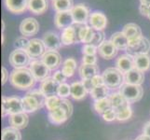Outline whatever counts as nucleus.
Segmentation results:
<instances>
[{"label": "nucleus", "mask_w": 150, "mask_h": 140, "mask_svg": "<svg viewBox=\"0 0 150 140\" xmlns=\"http://www.w3.org/2000/svg\"><path fill=\"white\" fill-rule=\"evenodd\" d=\"M76 65V61L74 58H67L63 63L61 71L63 72L66 77H71L75 74Z\"/></svg>", "instance_id": "32"}, {"label": "nucleus", "mask_w": 150, "mask_h": 140, "mask_svg": "<svg viewBox=\"0 0 150 140\" xmlns=\"http://www.w3.org/2000/svg\"><path fill=\"white\" fill-rule=\"evenodd\" d=\"M103 41H105V34H103V31H100V30H95L93 39H92V41L90 44L93 45L98 48V47H99Z\"/></svg>", "instance_id": "41"}, {"label": "nucleus", "mask_w": 150, "mask_h": 140, "mask_svg": "<svg viewBox=\"0 0 150 140\" xmlns=\"http://www.w3.org/2000/svg\"><path fill=\"white\" fill-rule=\"evenodd\" d=\"M47 0H28V9L37 15H41L48 9Z\"/></svg>", "instance_id": "27"}, {"label": "nucleus", "mask_w": 150, "mask_h": 140, "mask_svg": "<svg viewBox=\"0 0 150 140\" xmlns=\"http://www.w3.org/2000/svg\"><path fill=\"white\" fill-rule=\"evenodd\" d=\"M62 107L66 110L67 114H68V116L70 118L72 116V113H73V105H72V103L67 99H63L62 100Z\"/></svg>", "instance_id": "45"}, {"label": "nucleus", "mask_w": 150, "mask_h": 140, "mask_svg": "<svg viewBox=\"0 0 150 140\" xmlns=\"http://www.w3.org/2000/svg\"><path fill=\"white\" fill-rule=\"evenodd\" d=\"M22 102H23V112L25 113H33L43 107L37 98L28 92L22 98Z\"/></svg>", "instance_id": "15"}, {"label": "nucleus", "mask_w": 150, "mask_h": 140, "mask_svg": "<svg viewBox=\"0 0 150 140\" xmlns=\"http://www.w3.org/2000/svg\"><path fill=\"white\" fill-rule=\"evenodd\" d=\"M1 41H2V44L4 43V35H2V38H1Z\"/></svg>", "instance_id": "55"}, {"label": "nucleus", "mask_w": 150, "mask_h": 140, "mask_svg": "<svg viewBox=\"0 0 150 140\" xmlns=\"http://www.w3.org/2000/svg\"><path fill=\"white\" fill-rule=\"evenodd\" d=\"M149 50H150V42L144 37H141L139 39L130 43L128 49L126 50L127 54L132 57L140 54H148Z\"/></svg>", "instance_id": "6"}, {"label": "nucleus", "mask_w": 150, "mask_h": 140, "mask_svg": "<svg viewBox=\"0 0 150 140\" xmlns=\"http://www.w3.org/2000/svg\"><path fill=\"white\" fill-rule=\"evenodd\" d=\"M87 89L82 81H76L71 84V97L76 101L84 100L88 95Z\"/></svg>", "instance_id": "25"}, {"label": "nucleus", "mask_w": 150, "mask_h": 140, "mask_svg": "<svg viewBox=\"0 0 150 140\" xmlns=\"http://www.w3.org/2000/svg\"><path fill=\"white\" fill-rule=\"evenodd\" d=\"M43 42L46 49L49 50H58L62 46V40L59 35L55 32H47L43 36Z\"/></svg>", "instance_id": "18"}, {"label": "nucleus", "mask_w": 150, "mask_h": 140, "mask_svg": "<svg viewBox=\"0 0 150 140\" xmlns=\"http://www.w3.org/2000/svg\"><path fill=\"white\" fill-rule=\"evenodd\" d=\"M82 82H83L85 88L89 92H91L92 90H93L94 86H93V83H92V81H91V80H82Z\"/></svg>", "instance_id": "48"}, {"label": "nucleus", "mask_w": 150, "mask_h": 140, "mask_svg": "<svg viewBox=\"0 0 150 140\" xmlns=\"http://www.w3.org/2000/svg\"><path fill=\"white\" fill-rule=\"evenodd\" d=\"M52 77H53V79H54L56 81H58L60 84L64 83V82L66 81V77L64 76V74L63 73V72L60 71V70L55 71V72H54V74H53V76H52Z\"/></svg>", "instance_id": "46"}, {"label": "nucleus", "mask_w": 150, "mask_h": 140, "mask_svg": "<svg viewBox=\"0 0 150 140\" xmlns=\"http://www.w3.org/2000/svg\"><path fill=\"white\" fill-rule=\"evenodd\" d=\"M1 73H2V84L4 85L8 81V77L10 76H9V73H8V71L7 70L6 67H2V68H1Z\"/></svg>", "instance_id": "49"}, {"label": "nucleus", "mask_w": 150, "mask_h": 140, "mask_svg": "<svg viewBox=\"0 0 150 140\" xmlns=\"http://www.w3.org/2000/svg\"><path fill=\"white\" fill-rule=\"evenodd\" d=\"M57 95L61 97L62 99H65L66 97L71 95V85L67 84L66 82L60 84L58 88V95Z\"/></svg>", "instance_id": "40"}, {"label": "nucleus", "mask_w": 150, "mask_h": 140, "mask_svg": "<svg viewBox=\"0 0 150 140\" xmlns=\"http://www.w3.org/2000/svg\"><path fill=\"white\" fill-rule=\"evenodd\" d=\"M89 23L93 29L103 31L107 25V18L101 11H93L91 13Z\"/></svg>", "instance_id": "20"}, {"label": "nucleus", "mask_w": 150, "mask_h": 140, "mask_svg": "<svg viewBox=\"0 0 150 140\" xmlns=\"http://www.w3.org/2000/svg\"><path fill=\"white\" fill-rule=\"evenodd\" d=\"M96 55H83L82 57V64L84 65H96Z\"/></svg>", "instance_id": "44"}, {"label": "nucleus", "mask_w": 150, "mask_h": 140, "mask_svg": "<svg viewBox=\"0 0 150 140\" xmlns=\"http://www.w3.org/2000/svg\"><path fill=\"white\" fill-rule=\"evenodd\" d=\"M9 81L14 88L25 91L32 89L37 82V80L35 79L31 70L25 67V68L14 69L10 73Z\"/></svg>", "instance_id": "1"}, {"label": "nucleus", "mask_w": 150, "mask_h": 140, "mask_svg": "<svg viewBox=\"0 0 150 140\" xmlns=\"http://www.w3.org/2000/svg\"><path fill=\"white\" fill-rule=\"evenodd\" d=\"M48 117H49L50 122L53 124H56V125H60V124L65 122L69 119L68 114H67L64 108L62 107V105L59 108H57V109L49 111Z\"/></svg>", "instance_id": "23"}, {"label": "nucleus", "mask_w": 150, "mask_h": 140, "mask_svg": "<svg viewBox=\"0 0 150 140\" xmlns=\"http://www.w3.org/2000/svg\"><path fill=\"white\" fill-rule=\"evenodd\" d=\"M110 100V103H111V106L114 109H118V108H120L121 107L125 106L126 104H128L129 102L126 101V99L124 98L120 92H115V93H112L110 95V96L108 97Z\"/></svg>", "instance_id": "36"}, {"label": "nucleus", "mask_w": 150, "mask_h": 140, "mask_svg": "<svg viewBox=\"0 0 150 140\" xmlns=\"http://www.w3.org/2000/svg\"><path fill=\"white\" fill-rule=\"evenodd\" d=\"M103 83L109 89H117L124 83V75L117 68L109 67L103 72Z\"/></svg>", "instance_id": "2"}, {"label": "nucleus", "mask_w": 150, "mask_h": 140, "mask_svg": "<svg viewBox=\"0 0 150 140\" xmlns=\"http://www.w3.org/2000/svg\"><path fill=\"white\" fill-rule=\"evenodd\" d=\"M144 81V73L135 68H133L124 74V83L132 85H142Z\"/></svg>", "instance_id": "24"}, {"label": "nucleus", "mask_w": 150, "mask_h": 140, "mask_svg": "<svg viewBox=\"0 0 150 140\" xmlns=\"http://www.w3.org/2000/svg\"><path fill=\"white\" fill-rule=\"evenodd\" d=\"M71 12H72V15H73L75 24L83 25V24H86L87 22H89L91 11L87 5L83 3L76 4L74 6V8L72 9Z\"/></svg>", "instance_id": "8"}, {"label": "nucleus", "mask_w": 150, "mask_h": 140, "mask_svg": "<svg viewBox=\"0 0 150 140\" xmlns=\"http://www.w3.org/2000/svg\"><path fill=\"white\" fill-rule=\"evenodd\" d=\"M134 68L143 72H146L150 69V56L148 54H140L133 57Z\"/></svg>", "instance_id": "28"}, {"label": "nucleus", "mask_w": 150, "mask_h": 140, "mask_svg": "<svg viewBox=\"0 0 150 140\" xmlns=\"http://www.w3.org/2000/svg\"><path fill=\"white\" fill-rule=\"evenodd\" d=\"M28 122H29V117L27 115V113L25 112L12 114V115H9L8 118V123L10 127L18 129V130L24 129L28 125Z\"/></svg>", "instance_id": "19"}, {"label": "nucleus", "mask_w": 150, "mask_h": 140, "mask_svg": "<svg viewBox=\"0 0 150 140\" xmlns=\"http://www.w3.org/2000/svg\"><path fill=\"white\" fill-rule=\"evenodd\" d=\"M5 29V22H4V20H2V32L4 31Z\"/></svg>", "instance_id": "54"}, {"label": "nucleus", "mask_w": 150, "mask_h": 140, "mask_svg": "<svg viewBox=\"0 0 150 140\" xmlns=\"http://www.w3.org/2000/svg\"><path fill=\"white\" fill-rule=\"evenodd\" d=\"M29 69L32 72L37 81L40 82L48 79L50 74V68L43 63L42 60H33L29 65Z\"/></svg>", "instance_id": "7"}, {"label": "nucleus", "mask_w": 150, "mask_h": 140, "mask_svg": "<svg viewBox=\"0 0 150 140\" xmlns=\"http://www.w3.org/2000/svg\"><path fill=\"white\" fill-rule=\"evenodd\" d=\"M135 140H150V137L146 136V134H141V136H139Z\"/></svg>", "instance_id": "52"}, {"label": "nucleus", "mask_w": 150, "mask_h": 140, "mask_svg": "<svg viewBox=\"0 0 150 140\" xmlns=\"http://www.w3.org/2000/svg\"><path fill=\"white\" fill-rule=\"evenodd\" d=\"M30 44V40L27 38V37H20L18 38L14 42V47L18 50H26L29 47Z\"/></svg>", "instance_id": "39"}, {"label": "nucleus", "mask_w": 150, "mask_h": 140, "mask_svg": "<svg viewBox=\"0 0 150 140\" xmlns=\"http://www.w3.org/2000/svg\"><path fill=\"white\" fill-rule=\"evenodd\" d=\"M9 64L11 65L15 69L18 68H25L27 65L31 64V57L27 53L26 50L15 49L11 53L9 54Z\"/></svg>", "instance_id": "5"}, {"label": "nucleus", "mask_w": 150, "mask_h": 140, "mask_svg": "<svg viewBox=\"0 0 150 140\" xmlns=\"http://www.w3.org/2000/svg\"><path fill=\"white\" fill-rule=\"evenodd\" d=\"M112 43L116 46L117 50H126L129 47V39L122 31L121 32H116L112 35L111 39Z\"/></svg>", "instance_id": "29"}, {"label": "nucleus", "mask_w": 150, "mask_h": 140, "mask_svg": "<svg viewBox=\"0 0 150 140\" xmlns=\"http://www.w3.org/2000/svg\"><path fill=\"white\" fill-rule=\"evenodd\" d=\"M122 32L125 34V36L129 39V44L133 42L137 39H139L142 36V30L141 27L136 23H127L124 25L122 29Z\"/></svg>", "instance_id": "22"}, {"label": "nucleus", "mask_w": 150, "mask_h": 140, "mask_svg": "<svg viewBox=\"0 0 150 140\" xmlns=\"http://www.w3.org/2000/svg\"><path fill=\"white\" fill-rule=\"evenodd\" d=\"M99 67L97 65H84L82 64L79 66V73L82 80H91L95 76L99 75Z\"/></svg>", "instance_id": "26"}, {"label": "nucleus", "mask_w": 150, "mask_h": 140, "mask_svg": "<svg viewBox=\"0 0 150 140\" xmlns=\"http://www.w3.org/2000/svg\"><path fill=\"white\" fill-rule=\"evenodd\" d=\"M54 24L55 26L64 30L69 26L75 24V21L73 18L71 11H63V12H56L54 16Z\"/></svg>", "instance_id": "12"}, {"label": "nucleus", "mask_w": 150, "mask_h": 140, "mask_svg": "<svg viewBox=\"0 0 150 140\" xmlns=\"http://www.w3.org/2000/svg\"><path fill=\"white\" fill-rule=\"evenodd\" d=\"M41 60L50 70H57L62 65V57L57 50H47L41 57Z\"/></svg>", "instance_id": "11"}, {"label": "nucleus", "mask_w": 150, "mask_h": 140, "mask_svg": "<svg viewBox=\"0 0 150 140\" xmlns=\"http://www.w3.org/2000/svg\"><path fill=\"white\" fill-rule=\"evenodd\" d=\"M116 113H117V121L125 122V121L130 120V119L132 118V109L128 103L125 106H123L120 108H118V109H116Z\"/></svg>", "instance_id": "35"}, {"label": "nucleus", "mask_w": 150, "mask_h": 140, "mask_svg": "<svg viewBox=\"0 0 150 140\" xmlns=\"http://www.w3.org/2000/svg\"><path fill=\"white\" fill-rule=\"evenodd\" d=\"M140 2H141V4L146 5V6L150 7V0H140Z\"/></svg>", "instance_id": "53"}, {"label": "nucleus", "mask_w": 150, "mask_h": 140, "mask_svg": "<svg viewBox=\"0 0 150 140\" xmlns=\"http://www.w3.org/2000/svg\"><path fill=\"white\" fill-rule=\"evenodd\" d=\"M93 107H94V109L96 110V112L98 114H100V115H102V114L105 110H107L108 108L112 107L110 100H109V98H108V97L105 98V99H101V100L95 101Z\"/></svg>", "instance_id": "38"}, {"label": "nucleus", "mask_w": 150, "mask_h": 140, "mask_svg": "<svg viewBox=\"0 0 150 140\" xmlns=\"http://www.w3.org/2000/svg\"><path fill=\"white\" fill-rule=\"evenodd\" d=\"M98 51V48L91 44H85L82 48L83 55H95Z\"/></svg>", "instance_id": "43"}, {"label": "nucleus", "mask_w": 150, "mask_h": 140, "mask_svg": "<svg viewBox=\"0 0 150 140\" xmlns=\"http://www.w3.org/2000/svg\"><path fill=\"white\" fill-rule=\"evenodd\" d=\"M79 27H80V24L79 27L77 26L76 27L75 25H72V26H69L62 31V34H61L62 44L64 46H69V45H73V44L80 42L79 36Z\"/></svg>", "instance_id": "9"}, {"label": "nucleus", "mask_w": 150, "mask_h": 140, "mask_svg": "<svg viewBox=\"0 0 150 140\" xmlns=\"http://www.w3.org/2000/svg\"><path fill=\"white\" fill-rule=\"evenodd\" d=\"M102 117L103 119V121L108 122H114L115 120H117V113L116 110L114 109L113 107L108 108L107 110H105L102 114Z\"/></svg>", "instance_id": "42"}, {"label": "nucleus", "mask_w": 150, "mask_h": 140, "mask_svg": "<svg viewBox=\"0 0 150 140\" xmlns=\"http://www.w3.org/2000/svg\"><path fill=\"white\" fill-rule=\"evenodd\" d=\"M6 9L14 14H22L28 9V0H4Z\"/></svg>", "instance_id": "16"}, {"label": "nucleus", "mask_w": 150, "mask_h": 140, "mask_svg": "<svg viewBox=\"0 0 150 140\" xmlns=\"http://www.w3.org/2000/svg\"><path fill=\"white\" fill-rule=\"evenodd\" d=\"M90 93H91V98L94 101L105 99V98H107L108 95H109V88H108L106 85L103 84V85L93 88V90H92Z\"/></svg>", "instance_id": "33"}, {"label": "nucleus", "mask_w": 150, "mask_h": 140, "mask_svg": "<svg viewBox=\"0 0 150 140\" xmlns=\"http://www.w3.org/2000/svg\"><path fill=\"white\" fill-rule=\"evenodd\" d=\"M117 49L116 46L112 43L111 40H105L98 47V53L102 58L105 60L113 59L117 54Z\"/></svg>", "instance_id": "14"}, {"label": "nucleus", "mask_w": 150, "mask_h": 140, "mask_svg": "<svg viewBox=\"0 0 150 140\" xmlns=\"http://www.w3.org/2000/svg\"><path fill=\"white\" fill-rule=\"evenodd\" d=\"M116 68H117L121 73L126 74L127 72L134 68L133 57L129 54L120 55L116 61Z\"/></svg>", "instance_id": "21"}, {"label": "nucleus", "mask_w": 150, "mask_h": 140, "mask_svg": "<svg viewBox=\"0 0 150 140\" xmlns=\"http://www.w3.org/2000/svg\"><path fill=\"white\" fill-rule=\"evenodd\" d=\"M143 134H146V136L150 137V121L147 122L146 124L144 125L143 128Z\"/></svg>", "instance_id": "51"}, {"label": "nucleus", "mask_w": 150, "mask_h": 140, "mask_svg": "<svg viewBox=\"0 0 150 140\" xmlns=\"http://www.w3.org/2000/svg\"><path fill=\"white\" fill-rule=\"evenodd\" d=\"M91 81H92V83H93L94 88L97 87V86H100V85L105 84V83H103V76H100V75H97V76H95L94 77H92V79H91Z\"/></svg>", "instance_id": "47"}, {"label": "nucleus", "mask_w": 150, "mask_h": 140, "mask_svg": "<svg viewBox=\"0 0 150 140\" xmlns=\"http://www.w3.org/2000/svg\"><path fill=\"white\" fill-rule=\"evenodd\" d=\"M23 112L22 98L18 96L2 97V117Z\"/></svg>", "instance_id": "3"}, {"label": "nucleus", "mask_w": 150, "mask_h": 140, "mask_svg": "<svg viewBox=\"0 0 150 140\" xmlns=\"http://www.w3.org/2000/svg\"><path fill=\"white\" fill-rule=\"evenodd\" d=\"M139 10H140V12H141V14L143 15V16L148 17V14H149V6H146V5L141 4L140 7H139Z\"/></svg>", "instance_id": "50"}, {"label": "nucleus", "mask_w": 150, "mask_h": 140, "mask_svg": "<svg viewBox=\"0 0 150 140\" xmlns=\"http://www.w3.org/2000/svg\"><path fill=\"white\" fill-rule=\"evenodd\" d=\"M95 29H93L91 26H88L86 24L80 25L79 27V40L80 42H83L85 44H90L94 37Z\"/></svg>", "instance_id": "30"}, {"label": "nucleus", "mask_w": 150, "mask_h": 140, "mask_svg": "<svg viewBox=\"0 0 150 140\" xmlns=\"http://www.w3.org/2000/svg\"><path fill=\"white\" fill-rule=\"evenodd\" d=\"M120 93L129 103H135L142 99L144 89L141 85H132L123 83L120 88Z\"/></svg>", "instance_id": "4"}, {"label": "nucleus", "mask_w": 150, "mask_h": 140, "mask_svg": "<svg viewBox=\"0 0 150 140\" xmlns=\"http://www.w3.org/2000/svg\"><path fill=\"white\" fill-rule=\"evenodd\" d=\"M62 98L58 95H53V96H49L46 98V103L45 107L48 109V111H52L57 108H59L62 105Z\"/></svg>", "instance_id": "37"}, {"label": "nucleus", "mask_w": 150, "mask_h": 140, "mask_svg": "<svg viewBox=\"0 0 150 140\" xmlns=\"http://www.w3.org/2000/svg\"><path fill=\"white\" fill-rule=\"evenodd\" d=\"M60 86V83L58 81H56L53 77H49L48 79H46L40 83L39 89L42 91L44 95L49 97V96H53L58 95V88Z\"/></svg>", "instance_id": "17"}, {"label": "nucleus", "mask_w": 150, "mask_h": 140, "mask_svg": "<svg viewBox=\"0 0 150 140\" xmlns=\"http://www.w3.org/2000/svg\"><path fill=\"white\" fill-rule=\"evenodd\" d=\"M149 20H150V7H149V14H148V17H147Z\"/></svg>", "instance_id": "56"}, {"label": "nucleus", "mask_w": 150, "mask_h": 140, "mask_svg": "<svg viewBox=\"0 0 150 140\" xmlns=\"http://www.w3.org/2000/svg\"><path fill=\"white\" fill-rule=\"evenodd\" d=\"M39 23L37 19L29 17L22 21L20 24V32L24 37H32L38 33Z\"/></svg>", "instance_id": "10"}, {"label": "nucleus", "mask_w": 150, "mask_h": 140, "mask_svg": "<svg viewBox=\"0 0 150 140\" xmlns=\"http://www.w3.org/2000/svg\"><path fill=\"white\" fill-rule=\"evenodd\" d=\"M1 140H22V134L18 129L6 127L2 130Z\"/></svg>", "instance_id": "34"}, {"label": "nucleus", "mask_w": 150, "mask_h": 140, "mask_svg": "<svg viewBox=\"0 0 150 140\" xmlns=\"http://www.w3.org/2000/svg\"><path fill=\"white\" fill-rule=\"evenodd\" d=\"M74 6L73 0H52V8L56 12L71 11Z\"/></svg>", "instance_id": "31"}, {"label": "nucleus", "mask_w": 150, "mask_h": 140, "mask_svg": "<svg viewBox=\"0 0 150 140\" xmlns=\"http://www.w3.org/2000/svg\"><path fill=\"white\" fill-rule=\"evenodd\" d=\"M27 53L31 58H38L42 57L46 53V47L44 45L43 40L39 38H33L30 40V44L28 49L26 50Z\"/></svg>", "instance_id": "13"}]
</instances>
